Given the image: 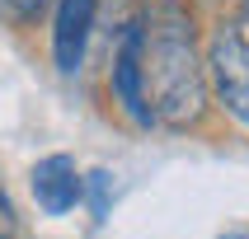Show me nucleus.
I'll return each instance as SVG.
<instances>
[{"label": "nucleus", "instance_id": "nucleus-4", "mask_svg": "<svg viewBox=\"0 0 249 239\" xmlns=\"http://www.w3.org/2000/svg\"><path fill=\"white\" fill-rule=\"evenodd\" d=\"M94 14H99V0H56V14H52V61H56L61 75H80L85 47H89V33H94Z\"/></svg>", "mask_w": 249, "mask_h": 239}, {"label": "nucleus", "instance_id": "nucleus-11", "mask_svg": "<svg viewBox=\"0 0 249 239\" xmlns=\"http://www.w3.org/2000/svg\"><path fill=\"white\" fill-rule=\"evenodd\" d=\"M0 239H5V235H0Z\"/></svg>", "mask_w": 249, "mask_h": 239}, {"label": "nucleus", "instance_id": "nucleus-8", "mask_svg": "<svg viewBox=\"0 0 249 239\" xmlns=\"http://www.w3.org/2000/svg\"><path fill=\"white\" fill-rule=\"evenodd\" d=\"M240 19H245V24H249V0H240Z\"/></svg>", "mask_w": 249, "mask_h": 239}, {"label": "nucleus", "instance_id": "nucleus-1", "mask_svg": "<svg viewBox=\"0 0 249 239\" xmlns=\"http://www.w3.org/2000/svg\"><path fill=\"white\" fill-rule=\"evenodd\" d=\"M141 28V70H146V98L160 127H197L207 112V56L197 52L193 14L183 0H146L137 14Z\"/></svg>", "mask_w": 249, "mask_h": 239}, {"label": "nucleus", "instance_id": "nucleus-7", "mask_svg": "<svg viewBox=\"0 0 249 239\" xmlns=\"http://www.w3.org/2000/svg\"><path fill=\"white\" fill-rule=\"evenodd\" d=\"M47 5H52V0H0V19L14 24V28H24V24H33Z\"/></svg>", "mask_w": 249, "mask_h": 239}, {"label": "nucleus", "instance_id": "nucleus-3", "mask_svg": "<svg viewBox=\"0 0 249 239\" xmlns=\"http://www.w3.org/2000/svg\"><path fill=\"white\" fill-rule=\"evenodd\" d=\"M108 89H113V103L123 108V117L132 127H141V131L155 127L151 98H146V70H141V28H137V19L118 38V52H113V66H108Z\"/></svg>", "mask_w": 249, "mask_h": 239}, {"label": "nucleus", "instance_id": "nucleus-9", "mask_svg": "<svg viewBox=\"0 0 249 239\" xmlns=\"http://www.w3.org/2000/svg\"><path fill=\"white\" fill-rule=\"evenodd\" d=\"M0 216H10V202H5V192H0Z\"/></svg>", "mask_w": 249, "mask_h": 239}, {"label": "nucleus", "instance_id": "nucleus-5", "mask_svg": "<svg viewBox=\"0 0 249 239\" xmlns=\"http://www.w3.org/2000/svg\"><path fill=\"white\" fill-rule=\"evenodd\" d=\"M28 188H33V202H38L42 216H66L85 202V174L75 169L71 155H47L33 164L28 174Z\"/></svg>", "mask_w": 249, "mask_h": 239}, {"label": "nucleus", "instance_id": "nucleus-2", "mask_svg": "<svg viewBox=\"0 0 249 239\" xmlns=\"http://www.w3.org/2000/svg\"><path fill=\"white\" fill-rule=\"evenodd\" d=\"M207 84L240 127H249V33L240 24H221L207 38Z\"/></svg>", "mask_w": 249, "mask_h": 239}, {"label": "nucleus", "instance_id": "nucleus-10", "mask_svg": "<svg viewBox=\"0 0 249 239\" xmlns=\"http://www.w3.org/2000/svg\"><path fill=\"white\" fill-rule=\"evenodd\" d=\"M226 239H249V230H240V235H226Z\"/></svg>", "mask_w": 249, "mask_h": 239}, {"label": "nucleus", "instance_id": "nucleus-6", "mask_svg": "<svg viewBox=\"0 0 249 239\" xmlns=\"http://www.w3.org/2000/svg\"><path fill=\"white\" fill-rule=\"evenodd\" d=\"M108 192H113V174H108V169L85 174V202H89V211H94V221L108 216Z\"/></svg>", "mask_w": 249, "mask_h": 239}]
</instances>
